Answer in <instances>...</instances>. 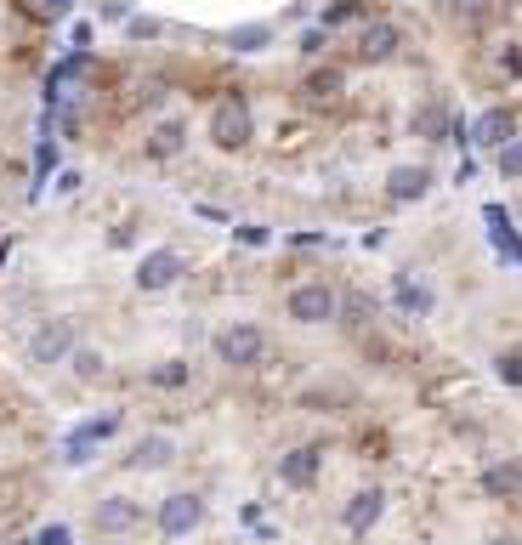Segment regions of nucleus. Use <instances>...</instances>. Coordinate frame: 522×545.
<instances>
[{
    "mask_svg": "<svg viewBox=\"0 0 522 545\" xmlns=\"http://www.w3.org/2000/svg\"><path fill=\"white\" fill-rule=\"evenodd\" d=\"M500 12V0H449V18L466 23V29H477V23H488Z\"/></svg>",
    "mask_w": 522,
    "mask_h": 545,
    "instance_id": "nucleus-18",
    "label": "nucleus"
},
{
    "mask_svg": "<svg viewBox=\"0 0 522 545\" xmlns=\"http://www.w3.org/2000/svg\"><path fill=\"white\" fill-rule=\"evenodd\" d=\"M432 182L437 176L426 171V165H392V176H386V199H392V205H415V199L432 194Z\"/></svg>",
    "mask_w": 522,
    "mask_h": 545,
    "instance_id": "nucleus-10",
    "label": "nucleus"
},
{
    "mask_svg": "<svg viewBox=\"0 0 522 545\" xmlns=\"http://www.w3.org/2000/svg\"><path fill=\"white\" fill-rule=\"evenodd\" d=\"M227 46L233 52H267L273 46V23H239V29H227Z\"/></svg>",
    "mask_w": 522,
    "mask_h": 545,
    "instance_id": "nucleus-17",
    "label": "nucleus"
},
{
    "mask_svg": "<svg viewBox=\"0 0 522 545\" xmlns=\"http://www.w3.org/2000/svg\"><path fill=\"white\" fill-rule=\"evenodd\" d=\"M324 46H330V29H324V23H318V29H301V40H296L301 57H324Z\"/></svg>",
    "mask_w": 522,
    "mask_h": 545,
    "instance_id": "nucleus-24",
    "label": "nucleus"
},
{
    "mask_svg": "<svg viewBox=\"0 0 522 545\" xmlns=\"http://www.w3.org/2000/svg\"><path fill=\"white\" fill-rule=\"evenodd\" d=\"M137 500H125V494H103L97 511H91V523L103 528V534H120V528H137Z\"/></svg>",
    "mask_w": 522,
    "mask_h": 545,
    "instance_id": "nucleus-15",
    "label": "nucleus"
},
{
    "mask_svg": "<svg viewBox=\"0 0 522 545\" xmlns=\"http://www.w3.org/2000/svg\"><path fill=\"white\" fill-rule=\"evenodd\" d=\"M341 91H347V69H335V63H318V69H307V80H301V97L313 108H335Z\"/></svg>",
    "mask_w": 522,
    "mask_h": 545,
    "instance_id": "nucleus-9",
    "label": "nucleus"
},
{
    "mask_svg": "<svg viewBox=\"0 0 522 545\" xmlns=\"http://www.w3.org/2000/svg\"><path fill=\"white\" fill-rule=\"evenodd\" d=\"M182 256L176 250H148L142 256V267H137V290H148V296H159V290H171L176 279H182Z\"/></svg>",
    "mask_w": 522,
    "mask_h": 545,
    "instance_id": "nucleus-8",
    "label": "nucleus"
},
{
    "mask_svg": "<svg viewBox=\"0 0 522 545\" xmlns=\"http://www.w3.org/2000/svg\"><path fill=\"white\" fill-rule=\"evenodd\" d=\"M443 131H449V108H443V103H426V108L415 114V137L443 142Z\"/></svg>",
    "mask_w": 522,
    "mask_h": 545,
    "instance_id": "nucleus-19",
    "label": "nucleus"
},
{
    "mask_svg": "<svg viewBox=\"0 0 522 545\" xmlns=\"http://www.w3.org/2000/svg\"><path fill=\"white\" fill-rule=\"evenodd\" d=\"M210 142L222 148V154H244L250 137H256V114H250V97L244 91H222L216 103H210Z\"/></svg>",
    "mask_w": 522,
    "mask_h": 545,
    "instance_id": "nucleus-1",
    "label": "nucleus"
},
{
    "mask_svg": "<svg viewBox=\"0 0 522 545\" xmlns=\"http://www.w3.org/2000/svg\"><path fill=\"white\" fill-rule=\"evenodd\" d=\"M159 29H165L159 18H131V40H154Z\"/></svg>",
    "mask_w": 522,
    "mask_h": 545,
    "instance_id": "nucleus-30",
    "label": "nucleus"
},
{
    "mask_svg": "<svg viewBox=\"0 0 522 545\" xmlns=\"http://www.w3.org/2000/svg\"><path fill=\"white\" fill-rule=\"evenodd\" d=\"M398 46H403V29L398 23H386V18H375V23H364V35H358L352 57H358V63H392Z\"/></svg>",
    "mask_w": 522,
    "mask_h": 545,
    "instance_id": "nucleus-7",
    "label": "nucleus"
},
{
    "mask_svg": "<svg viewBox=\"0 0 522 545\" xmlns=\"http://www.w3.org/2000/svg\"><path fill=\"white\" fill-rule=\"evenodd\" d=\"M318 466H324V455H318L313 443H307V449H284V455H279V477L290 483V489H313Z\"/></svg>",
    "mask_w": 522,
    "mask_h": 545,
    "instance_id": "nucleus-12",
    "label": "nucleus"
},
{
    "mask_svg": "<svg viewBox=\"0 0 522 545\" xmlns=\"http://www.w3.org/2000/svg\"><path fill=\"white\" fill-rule=\"evenodd\" d=\"M114 432H120V415H91V421H80L69 438H63V460H69V466H86V460L97 455V443H108Z\"/></svg>",
    "mask_w": 522,
    "mask_h": 545,
    "instance_id": "nucleus-5",
    "label": "nucleus"
},
{
    "mask_svg": "<svg viewBox=\"0 0 522 545\" xmlns=\"http://www.w3.org/2000/svg\"><path fill=\"white\" fill-rule=\"evenodd\" d=\"M488 545H522V540H511V534H494V540H488Z\"/></svg>",
    "mask_w": 522,
    "mask_h": 545,
    "instance_id": "nucleus-33",
    "label": "nucleus"
},
{
    "mask_svg": "<svg viewBox=\"0 0 522 545\" xmlns=\"http://www.w3.org/2000/svg\"><path fill=\"white\" fill-rule=\"evenodd\" d=\"M29 545H69V528H63V523H46Z\"/></svg>",
    "mask_w": 522,
    "mask_h": 545,
    "instance_id": "nucleus-29",
    "label": "nucleus"
},
{
    "mask_svg": "<svg viewBox=\"0 0 522 545\" xmlns=\"http://www.w3.org/2000/svg\"><path fill=\"white\" fill-rule=\"evenodd\" d=\"M364 12H369L364 0H335L330 12H324V29H341V23H358Z\"/></svg>",
    "mask_w": 522,
    "mask_h": 545,
    "instance_id": "nucleus-23",
    "label": "nucleus"
},
{
    "mask_svg": "<svg viewBox=\"0 0 522 545\" xmlns=\"http://www.w3.org/2000/svg\"><path fill=\"white\" fill-rule=\"evenodd\" d=\"M239 245H267V228H256V222H244V228H239Z\"/></svg>",
    "mask_w": 522,
    "mask_h": 545,
    "instance_id": "nucleus-31",
    "label": "nucleus"
},
{
    "mask_svg": "<svg viewBox=\"0 0 522 545\" xmlns=\"http://www.w3.org/2000/svg\"><path fill=\"white\" fill-rule=\"evenodd\" d=\"M171 455H176V443L165 438V432H148V438L131 443L125 466H131V472H159V466H171Z\"/></svg>",
    "mask_w": 522,
    "mask_h": 545,
    "instance_id": "nucleus-14",
    "label": "nucleus"
},
{
    "mask_svg": "<svg viewBox=\"0 0 522 545\" xmlns=\"http://www.w3.org/2000/svg\"><path fill=\"white\" fill-rule=\"evenodd\" d=\"M74 0H46V12H69Z\"/></svg>",
    "mask_w": 522,
    "mask_h": 545,
    "instance_id": "nucleus-32",
    "label": "nucleus"
},
{
    "mask_svg": "<svg viewBox=\"0 0 522 545\" xmlns=\"http://www.w3.org/2000/svg\"><path fill=\"white\" fill-rule=\"evenodd\" d=\"M471 142H483V148H505V142H517V114H511V108H488V114H477Z\"/></svg>",
    "mask_w": 522,
    "mask_h": 545,
    "instance_id": "nucleus-13",
    "label": "nucleus"
},
{
    "mask_svg": "<svg viewBox=\"0 0 522 545\" xmlns=\"http://www.w3.org/2000/svg\"><path fill=\"white\" fill-rule=\"evenodd\" d=\"M216 358H222L227 370H256L261 364V352H267V335H261V324H227V330H216Z\"/></svg>",
    "mask_w": 522,
    "mask_h": 545,
    "instance_id": "nucleus-2",
    "label": "nucleus"
},
{
    "mask_svg": "<svg viewBox=\"0 0 522 545\" xmlns=\"http://www.w3.org/2000/svg\"><path fill=\"white\" fill-rule=\"evenodd\" d=\"M182 137H188V125H182V120H165V125L154 131V142H148V154H154V159L182 154Z\"/></svg>",
    "mask_w": 522,
    "mask_h": 545,
    "instance_id": "nucleus-21",
    "label": "nucleus"
},
{
    "mask_svg": "<svg viewBox=\"0 0 522 545\" xmlns=\"http://www.w3.org/2000/svg\"><path fill=\"white\" fill-rule=\"evenodd\" d=\"M381 511H386L381 489H358L347 506H341V523H347V534H369V528L381 523Z\"/></svg>",
    "mask_w": 522,
    "mask_h": 545,
    "instance_id": "nucleus-11",
    "label": "nucleus"
},
{
    "mask_svg": "<svg viewBox=\"0 0 522 545\" xmlns=\"http://www.w3.org/2000/svg\"><path fill=\"white\" fill-rule=\"evenodd\" d=\"M392 296H398V307H409V313H432V296H426L415 279H398L392 284Z\"/></svg>",
    "mask_w": 522,
    "mask_h": 545,
    "instance_id": "nucleus-22",
    "label": "nucleus"
},
{
    "mask_svg": "<svg viewBox=\"0 0 522 545\" xmlns=\"http://www.w3.org/2000/svg\"><path fill=\"white\" fill-rule=\"evenodd\" d=\"M477 483H483L488 500H517V494H522V466H517V460H494V466H483Z\"/></svg>",
    "mask_w": 522,
    "mask_h": 545,
    "instance_id": "nucleus-16",
    "label": "nucleus"
},
{
    "mask_svg": "<svg viewBox=\"0 0 522 545\" xmlns=\"http://www.w3.org/2000/svg\"><path fill=\"white\" fill-rule=\"evenodd\" d=\"M74 370L86 375V381H97V375H103V358H97V352H74Z\"/></svg>",
    "mask_w": 522,
    "mask_h": 545,
    "instance_id": "nucleus-28",
    "label": "nucleus"
},
{
    "mask_svg": "<svg viewBox=\"0 0 522 545\" xmlns=\"http://www.w3.org/2000/svg\"><path fill=\"white\" fill-rule=\"evenodd\" d=\"M500 171L511 176V182H522V137H517V142H505V148H500Z\"/></svg>",
    "mask_w": 522,
    "mask_h": 545,
    "instance_id": "nucleus-26",
    "label": "nucleus"
},
{
    "mask_svg": "<svg viewBox=\"0 0 522 545\" xmlns=\"http://www.w3.org/2000/svg\"><path fill=\"white\" fill-rule=\"evenodd\" d=\"M341 313H347V324H375L381 301L369 296V290H347V296H341Z\"/></svg>",
    "mask_w": 522,
    "mask_h": 545,
    "instance_id": "nucleus-20",
    "label": "nucleus"
},
{
    "mask_svg": "<svg viewBox=\"0 0 522 545\" xmlns=\"http://www.w3.org/2000/svg\"><path fill=\"white\" fill-rule=\"evenodd\" d=\"M148 381H154V387H182V381H188V364H176V358H171V364H159Z\"/></svg>",
    "mask_w": 522,
    "mask_h": 545,
    "instance_id": "nucleus-27",
    "label": "nucleus"
},
{
    "mask_svg": "<svg viewBox=\"0 0 522 545\" xmlns=\"http://www.w3.org/2000/svg\"><path fill=\"white\" fill-rule=\"evenodd\" d=\"M154 523L165 540H182V534H193V528L205 523V500L199 494H171V500H159Z\"/></svg>",
    "mask_w": 522,
    "mask_h": 545,
    "instance_id": "nucleus-6",
    "label": "nucleus"
},
{
    "mask_svg": "<svg viewBox=\"0 0 522 545\" xmlns=\"http://www.w3.org/2000/svg\"><path fill=\"white\" fill-rule=\"evenodd\" d=\"M69 352H74V324L69 318H46L35 330V341H29V364H35V370H52Z\"/></svg>",
    "mask_w": 522,
    "mask_h": 545,
    "instance_id": "nucleus-3",
    "label": "nucleus"
},
{
    "mask_svg": "<svg viewBox=\"0 0 522 545\" xmlns=\"http://www.w3.org/2000/svg\"><path fill=\"white\" fill-rule=\"evenodd\" d=\"M284 307H290V318H296V324H330V318L341 313V296H335L330 284H296Z\"/></svg>",
    "mask_w": 522,
    "mask_h": 545,
    "instance_id": "nucleus-4",
    "label": "nucleus"
},
{
    "mask_svg": "<svg viewBox=\"0 0 522 545\" xmlns=\"http://www.w3.org/2000/svg\"><path fill=\"white\" fill-rule=\"evenodd\" d=\"M494 375H500L505 387H522V352H500L494 358Z\"/></svg>",
    "mask_w": 522,
    "mask_h": 545,
    "instance_id": "nucleus-25",
    "label": "nucleus"
}]
</instances>
